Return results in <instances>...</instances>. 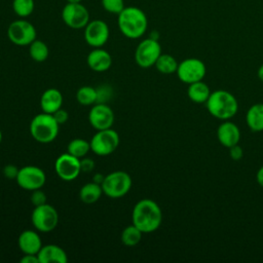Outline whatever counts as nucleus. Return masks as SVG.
Returning a JSON list of instances; mask_svg holds the SVG:
<instances>
[{
    "label": "nucleus",
    "mask_w": 263,
    "mask_h": 263,
    "mask_svg": "<svg viewBox=\"0 0 263 263\" xmlns=\"http://www.w3.org/2000/svg\"><path fill=\"white\" fill-rule=\"evenodd\" d=\"M132 222L143 233H151L159 228L162 222V212L157 202L144 198L139 200L132 213Z\"/></svg>",
    "instance_id": "nucleus-1"
},
{
    "label": "nucleus",
    "mask_w": 263,
    "mask_h": 263,
    "mask_svg": "<svg viewBox=\"0 0 263 263\" xmlns=\"http://www.w3.org/2000/svg\"><path fill=\"white\" fill-rule=\"evenodd\" d=\"M117 24L120 32L129 39L142 37L148 28V20L145 12L135 6L124 7L118 14Z\"/></svg>",
    "instance_id": "nucleus-2"
},
{
    "label": "nucleus",
    "mask_w": 263,
    "mask_h": 263,
    "mask_svg": "<svg viewBox=\"0 0 263 263\" xmlns=\"http://www.w3.org/2000/svg\"><path fill=\"white\" fill-rule=\"evenodd\" d=\"M209 113L220 120H228L232 118L238 110V102L236 98L229 91L218 89L211 92L205 102Z\"/></svg>",
    "instance_id": "nucleus-3"
},
{
    "label": "nucleus",
    "mask_w": 263,
    "mask_h": 263,
    "mask_svg": "<svg viewBox=\"0 0 263 263\" xmlns=\"http://www.w3.org/2000/svg\"><path fill=\"white\" fill-rule=\"evenodd\" d=\"M59 123L52 114L42 112L37 114L30 123V133L33 139L42 144H48L55 140L59 134Z\"/></svg>",
    "instance_id": "nucleus-4"
},
{
    "label": "nucleus",
    "mask_w": 263,
    "mask_h": 263,
    "mask_svg": "<svg viewBox=\"0 0 263 263\" xmlns=\"http://www.w3.org/2000/svg\"><path fill=\"white\" fill-rule=\"evenodd\" d=\"M101 186L108 197L120 198L130 190L132 178L124 171H115L104 177Z\"/></svg>",
    "instance_id": "nucleus-5"
},
{
    "label": "nucleus",
    "mask_w": 263,
    "mask_h": 263,
    "mask_svg": "<svg viewBox=\"0 0 263 263\" xmlns=\"http://www.w3.org/2000/svg\"><path fill=\"white\" fill-rule=\"evenodd\" d=\"M119 142V135L111 127L98 130L89 142L90 150L97 155L107 156L117 149Z\"/></svg>",
    "instance_id": "nucleus-6"
},
{
    "label": "nucleus",
    "mask_w": 263,
    "mask_h": 263,
    "mask_svg": "<svg viewBox=\"0 0 263 263\" xmlns=\"http://www.w3.org/2000/svg\"><path fill=\"white\" fill-rule=\"evenodd\" d=\"M31 220L36 230L40 232H50L59 223V214L52 205L43 203L34 208Z\"/></svg>",
    "instance_id": "nucleus-7"
},
{
    "label": "nucleus",
    "mask_w": 263,
    "mask_h": 263,
    "mask_svg": "<svg viewBox=\"0 0 263 263\" xmlns=\"http://www.w3.org/2000/svg\"><path fill=\"white\" fill-rule=\"evenodd\" d=\"M161 54V46L157 39L152 37L142 40L135 51V61L141 68L147 69L155 65Z\"/></svg>",
    "instance_id": "nucleus-8"
},
{
    "label": "nucleus",
    "mask_w": 263,
    "mask_h": 263,
    "mask_svg": "<svg viewBox=\"0 0 263 263\" xmlns=\"http://www.w3.org/2000/svg\"><path fill=\"white\" fill-rule=\"evenodd\" d=\"M8 39L15 45H30L37 36L35 27L26 20H16L9 24L7 28Z\"/></svg>",
    "instance_id": "nucleus-9"
},
{
    "label": "nucleus",
    "mask_w": 263,
    "mask_h": 263,
    "mask_svg": "<svg viewBox=\"0 0 263 263\" xmlns=\"http://www.w3.org/2000/svg\"><path fill=\"white\" fill-rule=\"evenodd\" d=\"M176 73L182 82L191 84L203 79L206 73V68L201 60L196 58H188L178 65Z\"/></svg>",
    "instance_id": "nucleus-10"
},
{
    "label": "nucleus",
    "mask_w": 263,
    "mask_h": 263,
    "mask_svg": "<svg viewBox=\"0 0 263 263\" xmlns=\"http://www.w3.org/2000/svg\"><path fill=\"white\" fill-rule=\"evenodd\" d=\"M17 185L28 191L41 189L46 181L45 173L38 166L26 165L20 168L16 177Z\"/></svg>",
    "instance_id": "nucleus-11"
},
{
    "label": "nucleus",
    "mask_w": 263,
    "mask_h": 263,
    "mask_svg": "<svg viewBox=\"0 0 263 263\" xmlns=\"http://www.w3.org/2000/svg\"><path fill=\"white\" fill-rule=\"evenodd\" d=\"M62 18L71 29H82L89 22V12L81 3H69L63 7Z\"/></svg>",
    "instance_id": "nucleus-12"
},
{
    "label": "nucleus",
    "mask_w": 263,
    "mask_h": 263,
    "mask_svg": "<svg viewBox=\"0 0 263 263\" xmlns=\"http://www.w3.org/2000/svg\"><path fill=\"white\" fill-rule=\"evenodd\" d=\"M110 30L108 25L102 20L89 21L84 27V39L86 43L93 47H102L109 39Z\"/></svg>",
    "instance_id": "nucleus-13"
},
{
    "label": "nucleus",
    "mask_w": 263,
    "mask_h": 263,
    "mask_svg": "<svg viewBox=\"0 0 263 263\" xmlns=\"http://www.w3.org/2000/svg\"><path fill=\"white\" fill-rule=\"evenodd\" d=\"M57 175L64 181H73L81 173L80 159L70 153L61 154L54 162Z\"/></svg>",
    "instance_id": "nucleus-14"
},
{
    "label": "nucleus",
    "mask_w": 263,
    "mask_h": 263,
    "mask_svg": "<svg viewBox=\"0 0 263 263\" xmlns=\"http://www.w3.org/2000/svg\"><path fill=\"white\" fill-rule=\"evenodd\" d=\"M88 120L90 125L97 130L107 129L113 125L114 112L104 103L96 104L88 113Z\"/></svg>",
    "instance_id": "nucleus-15"
},
{
    "label": "nucleus",
    "mask_w": 263,
    "mask_h": 263,
    "mask_svg": "<svg viewBox=\"0 0 263 263\" xmlns=\"http://www.w3.org/2000/svg\"><path fill=\"white\" fill-rule=\"evenodd\" d=\"M217 138L221 145L230 148L238 144L240 140V130L238 126L228 120H224L217 129Z\"/></svg>",
    "instance_id": "nucleus-16"
},
{
    "label": "nucleus",
    "mask_w": 263,
    "mask_h": 263,
    "mask_svg": "<svg viewBox=\"0 0 263 263\" xmlns=\"http://www.w3.org/2000/svg\"><path fill=\"white\" fill-rule=\"evenodd\" d=\"M86 62L91 70L96 72H104L111 67L112 58L107 50L102 49L101 47H97L88 53Z\"/></svg>",
    "instance_id": "nucleus-17"
},
{
    "label": "nucleus",
    "mask_w": 263,
    "mask_h": 263,
    "mask_svg": "<svg viewBox=\"0 0 263 263\" xmlns=\"http://www.w3.org/2000/svg\"><path fill=\"white\" fill-rule=\"evenodd\" d=\"M17 245L24 254L37 255L42 248L41 238L34 230H24L17 238Z\"/></svg>",
    "instance_id": "nucleus-18"
},
{
    "label": "nucleus",
    "mask_w": 263,
    "mask_h": 263,
    "mask_svg": "<svg viewBox=\"0 0 263 263\" xmlns=\"http://www.w3.org/2000/svg\"><path fill=\"white\" fill-rule=\"evenodd\" d=\"M40 263H67L68 256L66 252L58 245L42 246L37 254Z\"/></svg>",
    "instance_id": "nucleus-19"
},
{
    "label": "nucleus",
    "mask_w": 263,
    "mask_h": 263,
    "mask_svg": "<svg viewBox=\"0 0 263 263\" xmlns=\"http://www.w3.org/2000/svg\"><path fill=\"white\" fill-rule=\"evenodd\" d=\"M63 95L57 88L46 89L40 98V107L43 112L53 114L57 110L62 108Z\"/></svg>",
    "instance_id": "nucleus-20"
},
{
    "label": "nucleus",
    "mask_w": 263,
    "mask_h": 263,
    "mask_svg": "<svg viewBox=\"0 0 263 263\" xmlns=\"http://www.w3.org/2000/svg\"><path fill=\"white\" fill-rule=\"evenodd\" d=\"M246 121L252 132L258 133L263 130V104L252 105L246 115Z\"/></svg>",
    "instance_id": "nucleus-21"
},
{
    "label": "nucleus",
    "mask_w": 263,
    "mask_h": 263,
    "mask_svg": "<svg viewBox=\"0 0 263 263\" xmlns=\"http://www.w3.org/2000/svg\"><path fill=\"white\" fill-rule=\"evenodd\" d=\"M188 89H187V95L188 98L196 104H203L208 101L211 91H210V87L202 82V80L197 81V82H193L191 84H188Z\"/></svg>",
    "instance_id": "nucleus-22"
},
{
    "label": "nucleus",
    "mask_w": 263,
    "mask_h": 263,
    "mask_svg": "<svg viewBox=\"0 0 263 263\" xmlns=\"http://www.w3.org/2000/svg\"><path fill=\"white\" fill-rule=\"evenodd\" d=\"M103 193V189L101 184H98L96 182L86 183L80 188L79 191V198L82 202L86 204H91L97 202Z\"/></svg>",
    "instance_id": "nucleus-23"
},
{
    "label": "nucleus",
    "mask_w": 263,
    "mask_h": 263,
    "mask_svg": "<svg viewBox=\"0 0 263 263\" xmlns=\"http://www.w3.org/2000/svg\"><path fill=\"white\" fill-rule=\"evenodd\" d=\"M178 65H179L178 62L176 61V59L173 55H171L168 53H161L159 55V58L157 59L154 66L158 72L168 75V74H173V73L177 72Z\"/></svg>",
    "instance_id": "nucleus-24"
},
{
    "label": "nucleus",
    "mask_w": 263,
    "mask_h": 263,
    "mask_svg": "<svg viewBox=\"0 0 263 263\" xmlns=\"http://www.w3.org/2000/svg\"><path fill=\"white\" fill-rule=\"evenodd\" d=\"M143 232L134 224L125 227L121 232V241L126 247H135L142 239Z\"/></svg>",
    "instance_id": "nucleus-25"
},
{
    "label": "nucleus",
    "mask_w": 263,
    "mask_h": 263,
    "mask_svg": "<svg viewBox=\"0 0 263 263\" xmlns=\"http://www.w3.org/2000/svg\"><path fill=\"white\" fill-rule=\"evenodd\" d=\"M29 53L32 60L35 62L41 63L44 62L49 54V50L47 45L39 39H35L30 45H29Z\"/></svg>",
    "instance_id": "nucleus-26"
},
{
    "label": "nucleus",
    "mask_w": 263,
    "mask_h": 263,
    "mask_svg": "<svg viewBox=\"0 0 263 263\" xmlns=\"http://www.w3.org/2000/svg\"><path fill=\"white\" fill-rule=\"evenodd\" d=\"M68 153L71 155L77 157V158H82L85 157V155L90 151V144L89 142L83 140V139H73L69 144H68Z\"/></svg>",
    "instance_id": "nucleus-27"
},
{
    "label": "nucleus",
    "mask_w": 263,
    "mask_h": 263,
    "mask_svg": "<svg viewBox=\"0 0 263 263\" xmlns=\"http://www.w3.org/2000/svg\"><path fill=\"white\" fill-rule=\"evenodd\" d=\"M76 100L83 106L93 105L98 101V90L88 85L82 86L76 92Z\"/></svg>",
    "instance_id": "nucleus-28"
},
{
    "label": "nucleus",
    "mask_w": 263,
    "mask_h": 263,
    "mask_svg": "<svg viewBox=\"0 0 263 263\" xmlns=\"http://www.w3.org/2000/svg\"><path fill=\"white\" fill-rule=\"evenodd\" d=\"M35 7L34 0H13L12 9L16 15L24 18L32 14Z\"/></svg>",
    "instance_id": "nucleus-29"
},
{
    "label": "nucleus",
    "mask_w": 263,
    "mask_h": 263,
    "mask_svg": "<svg viewBox=\"0 0 263 263\" xmlns=\"http://www.w3.org/2000/svg\"><path fill=\"white\" fill-rule=\"evenodd\" d=\"M103 8L113 14H119L124 9L123 0H102L101 1Z\"/></svg>",
    "instance_id": "nucleus-30"
},
{
    "label": "nucleus",
    "mask_w": 263,
    "mask_h": 263,
    "mask_svg": "<svg viewBox=\"0 0 263 263\" xmlns=\"http://www.w3.org/2000/svg\"><path fill=\"white\" fill-rule=\"evenodd\" d=\"M31 202L37 206V205H41L43 203H46V195L45 193L40 190V189H36L32 191V195H31Z\"/></svg>",
    "instance_id": "nucleus-31"
},
{
    "label": "nucleus",
    "mask_w": 263,
    "mask_h": 263,
    "mask_svg": "<svg viewBox=\"0 0 263 263\" xmlns=\"http://www.w3.org/2000/svg\"><path fill=\"white\" fill-rule=\"evenodd\" d=\"M52 115H53L55 121L59 123V125L65 124L68 121V119H69L68 112L66 110H64L63 108H60L59 110H57Z\"/></svg>",
    "instance_id": "nucleus-32"
},
{
    "label": "nucleus",
    "mask_w": 263,
    "mask_h": 263,
    "mask_svg": "<svg viewBox=\"0 0 263 263\" xmlns=\"http://www.w3.org/2000/svg\"><path fill=\"white\" fill-rule=\"evenodd\" d=\"M80 168L81 172L90 173L95 168V161L88 157L80 158Z\"/></svg>",
    "instance_id": "nucleus-33"
},
{
    "label": "nucleus",
    "mask_w": 263,
    "mask_h": 263,
    "mask_svg": "<svg viewBox=\"0 0 263 263\" xmlns=\"http://www.w3.org/2000/svg\"><path fill=\"white\" fill-rule=\"evenodd\" d=\"M229 156L233 160H240L242 158V156H243L242 148L238 144L230 147L229 148Z\"/></svg>",
    "instance_id": "nucleus-34"
},
{
    "label": "nucleus",
    "mask_w": 263,
    "mask_h": 263,
    "mask_svg": "<svg viewBox=\"0 0 263 263\" xmlns=\"http://www.w3.org/2000/svg\"><path fill=\"white\" fill-rule=\"evenodd\" d=\"M20 168H17L15 165L13 164H7L4 166L3 168V175L7 178V179H16L17 174H18Z\"/></svg>",
    "instance_id": "nucleus-35"
},
{
    "label": "nucleus",
    "mask_w": 263,
    "mask_h": 263,
    "mask_svg": "<svg viewBox=\"0 0 263 263\" xmlns=\"http://www.w3.org/2000/svg\"><path fill=\"white\" fill-rule=\"evenodd\" d=\"M20 262H22V263H40L38 256L35 254H24V257L21 258Z\"/></svg>",
    "instance_id": "nucleus-36"
},
{
    "label": "nucleus",
    "mask_w": 263,
    "mask_h": 263,
    "mask_svg": "<svg viewBox=\"0 0 263 263\" xmlns=\"http://www.w3.org/2000/svg\"><path fill=\"white\" fill-rule=\"evenodd\" d=\"M256 180L258 182V184L263 187V165L258 170L257 174H256Z\"/></svg>",
    "instance_id": "nucleus-37"
},
{
    "label": "nucleus",
    "mask_w": 263,
    "mask_h": 263,
    "mask_svg": "<svg viewBox=\"0 0 263 263\" xmlns=\"http://www.w3.org/2000/svg\"><path fill=\"white\" fill-rule=\"evenodd\" d=\"M103 179H104V177H103L102 175L97 174V175H95V177H93V182H96V183H98V184H101V183L103 182Z\"/></svg>",
    "instance_id": "nucleus-38"
},
{
    "label": "nucleus",
    "mask_w": 263,
    "mask_h": 263,
    "mask_svg": "<svg viewBox=\"0 0 263 263\" xmlns=\"http://www.w3.org/2000/svg\"><path fill=\"white\" fill-rule=\"evenodd\" d=\"M257 75H258V77H259V79L263 82V64L259 67V69H258V72H257Z\"/></svg>",
    "instance_id": "nucleus-39"
},
{
    "label": "nucleus",
    "mask_w": 263,
    "mask_h": 263,
    "mask_svg": "<svg viewBox=\"0 0 263 263\" xmlns=\"http://www.w3.org/2000/svg\"><path fill=\"white\" fill-rule=\"evenodd\" d=\"M67 2H69V3H80L81 0H67Z\"/></svg>",
    "instance_id": "nucleus-40"
},
{
    "label": "nucleus",
    "mask_w": 263,
    "mask_h": 263,
    "mask_svg": "<svg viewBox=\"0 0 263 263\" xmlns=\"http://www.w3.org/2000/svg\"><path fill=\"white\" fill-rule=\"evenodd\" d=\"M1 141H2V133L0 130V143H1Z\"/></svg>",
    "instance_id": "nucleus-41"
}]
</instances>
